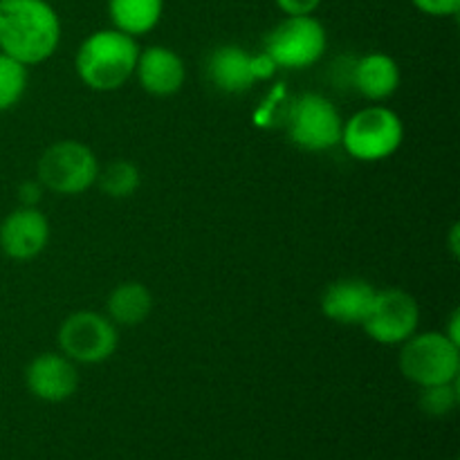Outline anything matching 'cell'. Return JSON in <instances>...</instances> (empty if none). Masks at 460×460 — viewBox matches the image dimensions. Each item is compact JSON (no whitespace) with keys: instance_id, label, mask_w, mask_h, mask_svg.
Instances as JSON below:
<instances>
[{"instance_id":"obj_1","label":"cell","mask_w":460,"mask_h":460,"mask_svg":"<svg viewBox=\"0 0 460 460\" xmlns=\"http://www.w3.org/2000/svg\"><path fill=\"white\" fill-rule=\"evenodd\" d=\"M61 40V21L48 0H0V52L22 66L49 58Z\"/></svg>"},{"instance_id":"obj_2","label":"cell","mask_w":460,"mask_h":460,"mask_svg":"<svg viewBox=\"0 0 460 460\" xmlns=\"http://www.w3.org/2000/svg\"><path fill=\"white\" fill-rule=\"evenodd\" d=\"M139 45L135 36L119 30H99L90 34L76 52L75 67L79 79L97 93L121 88L137 66Z\"/></svg>"},{"instance_id":"obj_3","label":"cell","mask_w":460,"mask_h":460,"mask_svg":"<svg viewBox=\"0 0 460 460\" xmlns=\"http://www.w3.org/2000/svg\"><path fill=\"white\" fill-rule=\"evenodd\" d=\"M404 139L402 119L385 106H368L341 128L346 153L359 162H380L394 155Z\"/></svg>"},{"instance_id":"obj_4","label":"cell","mask_w":460,"mask_h":460,"mask_svg":"<svg viewBox=\"0 0 460 460\" xmlns=\"http://www.w3.org/2000/svg\"><path fill=\"white\" fill-rule=\"evenodd\" d=\"M400 371L420 389L458 380L460 346L445 332L411 335L400 350Z\"/></svg>"},{"instance_id":"obj_5","label":"cell","mask_w":460,"mask_h":460,"mask_svg":"<svg viewBox=\"0 0 460 460\" xmlns=\"http://www.w3.org/2000/svg\"><path fill=\"white\" fill-rule=\"evenodd\" d=\"M326 43V30L313 13L288 16L265 36L263 52L283 70H305L323 57Z\"/></svg>"},{"instance_id":"obj_6","label":"cell","mask_w":460,"mask_h":460,"mask_svg":"<svg viewBox=\"0 0 460 460\" xmlns=\"http://www.w3.org/2000/svg\"><path fill=\"white\" fill-rule=\"evenodd\" d=\"M97 155L75 139L52 144L39 160V182L61 196L88 191L97 182Z\"/></svg>"},{"instance_id":"obj_7","label":"cell","mask_w":460,"mask_h":460,"mask_svg":"<svg viewBox=\"0 0 460 460\" xmlns=\"http://www.w3.org/2000/svg\"><path fill=\"white\" fill-rule=\"evenodd\" d=\"M286 128L292 144L304 151H328L341 142L344 121L331 99L317 93H305L292 99Z\"/></svg>"},{"instance_id":"obj_8","label":"cell","mask_w":460,"mask_h":460,"mask_svg":"<svg viewBox=\"0 0 460 460\" xmlns=\"http://www.w3.org/2000/svg\"><path fill=\"white\" fill-rule=\"evenodd\" d=\"M119 337L115 323L93 310L70 314L58 328V346L66 358L79 364L106 362L115 353Z\"/></svg>"},{"instance_id":"obj_9","label":"cell","mask_w":460,"mask_h":460,"mask_svg":"<svg viewBox=\"0 0 460 460\" xmlns=\"http://www.w3.org/2000/svg\"><path fill=\"white\" fill-rule=\"evenodd\" d=\"M418 322H420V308L409 292L377 290L371 313L364 319L362 328L377 344L395 346L416 335Z\"/></svg>"},{"instance_id":"obj_10","label":"cell","mask_w":460,"mask_h":460,"mask_svg":"<svg viewBox=\"0 0 460 460\" xmlns=\"http://www.w3.org/2000/svg\"><path fill=\"white\" fill-rule=\"evenodd\" d=\"M279 67L265 52L250 54L241 45H220L211 52L209 79L220 93L241 94L250 90L256 81H265L274 76Z\"/></svg>"},{"instance_id":"obj_11","label":"cell","mask_w":460,"mask_h":460,"mask_svg":"<svg viewBox=\"0 0 460 460\" xmlns=\"http://www.w3.org/2000/svg\"><path fill=\"white\" fill-rule=\"evenodd\" d=\"M49 223L36 207H21L0 223V250L13 261H30L45 250Z\"/></svg>"},{"instance_id":"obj_12","label":"cell","mask_w":460,"mask_h":460,"mask_svg":"<svg viewBox=\"0 0 460 460\" xmlns=\"http://www.w3.org/2000/svg\"><path fill=\"white\" fill-rule=\"evenodd\" d=\"M27 389L43 402H63L75 395L79 386V373L75 362L63 353H40L25 371Z\"/></svg>"},{"instance_id":"obj_13","label":"cell","mask_w":460,"mask_h":460,"mask_svg":"<svg viewBox=\"0 0 460 460\" xmlns=\"http://www.w3.org/2000/svg\"><path fill=\"white\" fill-rule=\"evenodd\" d=\"M377 290L364 279H340L322 296V313L344 326H362L371 313Z\"/></svg>"},{"instance_id":"obj_14","label":"cell","mask_w":460,"mask_h":460,"mask_svg":"<svg viewBox=\"0 0 460 460\" xmlns=\"http://www.w3.org/2000/svg\"><path fill=\"white\" fill-rule=\"evenodd\" d=\"M139 85L148 94L155 97H169L175 94L184 84V63L178 54L164 45H153L139 52L137 66H135Z\"/></svg>"},{"instance_id":"obj_15","label":"cell","mask_w":460,"mask_h":460,"mask_svg":"<svg viewBox=\"0 0 460 460\" xmlns=\"http://www.w3.org/2000/svg\"><path fill=\"white\" fill-rule=\"evenodd\" d=\"M355 88L371 102L389 99L400 85V67L389 54H367L353 67Z\"/></svg>"},{"instance_id":"obj_16","label":"cell","mask_w":460,"mask_h":460,"mask_svg":"<svg viewBox=\"0 0 460 460\" xmlns=\"http://www.w3.org/2000/svg\"><path fill=\"white\" fill-rule=\"evenodd\" d=\"M153 310V295L142 283H121L108 296V319L119 326H137Z\"/></svg>"},{"instance_id":"obj_17","label":"cell","mask_w":460,"mask_h":460,"mask_svg":"<svg viewBox=\"0 0 460 460\" xmlns=\"http://www.w3.org/2000/svg\"><path fill=\"white\" fill-rule=\"evenodd\" d=\"M164 0H108V13L115 30L128 36L148 34L160 22Z\"/></svg>"},{"instance_id":"obj_18","label":"cell","mask_w":460,"mask_h":460,"mask_svg":"<svg viewBox=\"0 0 460 460\" xmlns=\"http://www.w3.org/2000/svg\"><path fill=\"white\" fill-rule=\"evenodd\" d=\"M97 182L111 198H130L139 189V169L128 160H115L99 169Z\"/></svg>"},{"instance_id":"obj_19","label":"cell","mask_w":460,"mask_h":460,"mask_svg":"<svg viewBox=\"0 0 460 460\" xmlns=\"http://www.w3.org/2000/svg\"><path fill=\"white\" fill-rule=\"evenodd\" d=\"M27 90V66L0 52V112L12 111Z\"/></svg>"},{"instance_id":"obj_20","label":"cell","mask_w":460,"mask_h":460,"mask_svg":"<svg viewBox=\"0 0 460 460\" xmlns=\"http://www.w3.org/2000/svg\"><path fill=\"white\" fill-rule=\"evenodd\" d=\"M458 380L445 382V385H434V386H422L420 394V409L429 416H447L456 409L458 404Z\"/></svg>"},{"instance_id":"obj_21","label":"cell","mask_w":460,"mask_h":460,"mask_svg":"<svg viewBox=\"0 0 460 460\" xmlns=\"http://www.w3.org/2000/svg\"><path fill=\"white\" fill-rule=\"evenodd\" d=\"M292 99L288 97L286 90L277 88L268 97V102L261 106V111L256 112V124L265 126V128H274V126H286L288 112H290Z\"/></svg>"},{"instance_id":"obj_22","label":"cell","mask_w":460,"mask_h":460,"mask_svg":"<svg viewBox=\"0 0 460 460\" xmlns=\"http://www.w3.org/2000/svg\"><path fill=\"white\" fill-rule=\"evenodd\" d=\"M427 16H454L460 9V0H411Z\"/></svg>"},{"instance_id":"obj_23","label":"cell","mask_w":460,"mask_h":460,"mask_svg":"<svg viewBox=\"0 0 460 460\" xmlns=\"http://www.w3.org/2000/svg\"><path fill=\"white\" fill-rule=\"evenodd\" d=\"M322 0H277L279 9L286 12L288 16H308L319 7Z\"/></svg>"},{"instance_id":"obj_24","label":"cell","mask_w":460,"mask_h":460,"mask_svg":"<svg viewBox=\"0 0 460 460\" xmlns=\"http://www.w3.org/2000/svg\"><path fill=\"white\" fill-rule=\"evenodd\" d=\"M43 193V184L40 182H22L18 189V198H21L22 207H36Z\"/></svg>"},{"instance_id":"obj_25","label":"cell","mask_w":460,"mask_h":460,"mask_svg":"<svg viewBox=\"0 0 460 460\" xmlns=\"http://www.w3.org/2000/svg\"><path fill=\"white\" fill-rule=\"evenodd\" d=\"M460 313L456 310V313L452 314V317H449V328L447 331H445V335L449 337V340L454 341V344H458L460 346Z\"/></svg>"},{"instance_id":"obj_26","label":"cell","mask_w":460,"mask_h":460,"mask_svg":"<svg viewBox=\"0 0 460 460\" xmlns=\"http://www.w3.org/2000/svg\"><path fill=\"white\" fill-rule=\"evenodd\" d=\"M452 252L454 256H458V225L452 227Z\"/></svg>"}]
</instances>
